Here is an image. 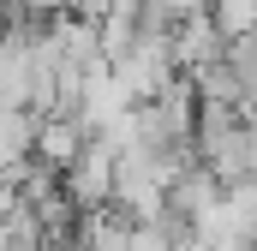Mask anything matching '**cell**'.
Instances as JSON below:
<instances>
[{"instance_id":"2","label":"cell","mask_w":257,"mask_h":251,"mask_svg":"<svg viewBox=\"0 0 257 251\" xmlns=\"http://www.w3.org/2000/svg\"><path fill=\"white\" fill-rule=\"evenodd\" d=\"M203 6H215V0H203Z\"/></svg>"},{"instance_id":"1","label":"cell","mask_w":257,"mask_h":251,"mask_svg":"<svg viewBox=\"0 0 257 251\" xmlns=\"http://www.w3.org/2000/svg\"><path fill=\"white\" fill-rule=\"evenodd\" d=\"M114 6H120V0H66V12H78V18H96V24H102Z\"/></svg>"}]
</instances>
